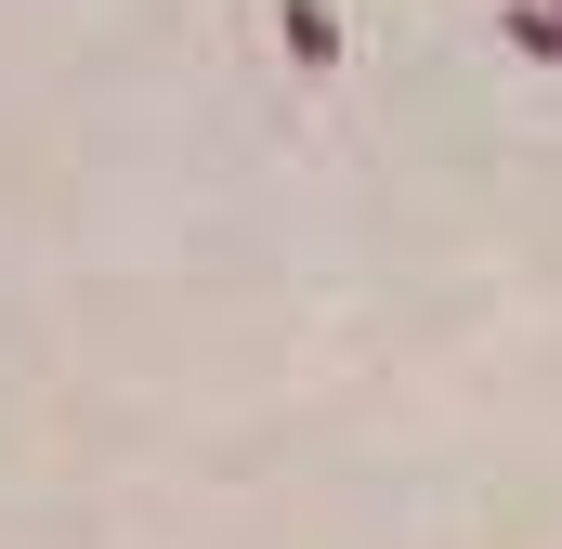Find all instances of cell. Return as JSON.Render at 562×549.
Instances as JSON below:
<instances>
[{
	"label": "cell",
	"mask_w": 562,
	"mask_h": 549,
	"mask_svg": "<svg viewBox=\"0 0 562 549\" xmlns=\"http://www.w3.org/2000/svg\"><path fill=\"white\" fill-rule=\"evenodd\" d=\"M497 26H510V53H537V66H562V0H510Z\"/></svg>",
	"instance_id": "7a4b0ae2"
},
{
	"label": "cell",
	"mask_w": 562,
	"mask_h": 549,
	"mask_svg": "<svg viewBox=\"0 0 562 549\" xmlns=\"http://www.w3.org/2000/svg\"><path fill=\"white\" fill-rule=\"evenodd\" d=\"M276 40H288V66H301V79H327V66H340V13H327V0H276Z\"/></svg>",
	"instance_id": "6da1fadb"
}]
</instances>
